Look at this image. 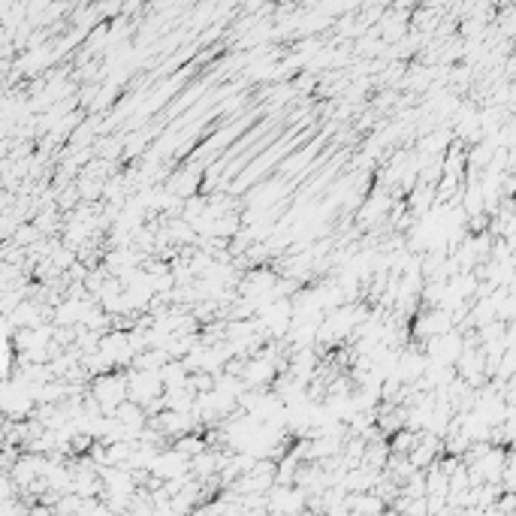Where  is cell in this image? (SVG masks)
<instances>
[{
    "instance_id": "6da1fadb",
    "label": "cell",
    "mask_w": 516,
    "mask_h": 516,
    "mask_svg": "<svg viewBox=\"0 0 516 516\" xmlns=\"http://www.w3.org/2000/svg\"><path fill=\"white\" fill-rule=\"evenodd\" d=\"M127 389H130V401H136L145 411L166 396L160 372H136V368H127Z\"/></svg>"
}]
</instances>
